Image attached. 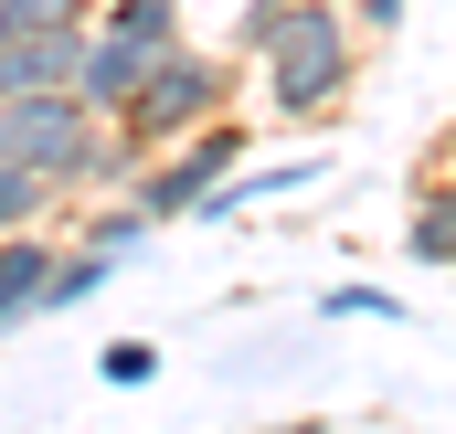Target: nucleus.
<instances>
[{"instance_id":"obj_1","label":"nucleus","mask_w":456,"mask_h":434,"mask_svg":"<svg viewBox=\"0 0 456 434\" xmlns=\"http://www.w3.org/2000/svg\"><path fill=\"white\" fill-rule=\"evenodd\" d=\"M0 159L32 170V181H53V191H127V170H138L127 138H117L75 85H53V96H0Z\"/></svg>"},{"instance_id":"obj_2","label":"nucleus","mask_w":456,"mask_h":434,"mask_svg":"<svg viewBox=\"0 0 456 434\" xmlns=\"http://www.w3.org/2000/svg\"><path fill=\"white\" fill-rule=\"evenodd\" d=\"M255 64H265V107L287 117V127H308V117H330L350 96V75H361V32H350L340 0H297L287 32H276Z\"/></svg>"},{"instance_id":"obj_3","label":"nucleus","mask_w":456,"mask_h":434,"mask_svg":"<svg viewBox=\"0 0 456 434\" xmlns=\"http://www.w3.org/2000/svg\"><path fill=\"white\" fill-rule=\"evenodd\" d=\"M233 96V75H224V53H191V43H159V64L138 75V96L107 117L117 138H127V159H149V149H170V138H191L202 117H224Z\"/></svg>"},{"instance_id":"obj_4","label":"nucleus","mask_w":456,"mask_h":434,"mask_svg":"<svg viewBox=\"0 0 456 434\" xmlns=\"http://www.w3.org/2000/svg\"><path fill=\"white\" fill-rule=\"evenodd\" d=\"M233 159H244V127H233V117H202L191 138L149 149V170H127V202H138L149 222H181V213H202V191L224 181Z\"/></svg>"},{"instance_id":"obj_5","label":"nucleus","mask_w":456,"mask_h":434,"mask_svg":"<svg viewBox=\"0 0 456 434\" xmlns=\"http://www.w3.org/2000/svg\"><path fill=\"white\" fill-rule=\"evenodd\" d=\"M75 64H86V21L0 32V96H53V85H75Z\"/></svg>"},{"instance_id":"obj_6","label":"nucleus","mask_w":456,"mask_h":434,"mask_svg":"<svg viewBox=\"0 0 456 434\" xmlns=\"http://www.w3.org/2000/svg\"><path fill=\"white\" fill-rule=\"evenodd\" d=\"M159 64V43H138V32H107V21H86V64H75V96L96 117H117L138 96V75Z\"/></svg>"},{"instance_id":"obj_7","label":"nucleus","mask_w":456,"mask_h":434,"mask_svg":"<svg viewBox=\"0 0 456 434\" xmlns=\"http://www.w3.org/2000/svg\"><path fill=\"white\" fill-rule=\"evenodd\" d=\"M308 181H319V159H265V170H244V181H213V191H202V222L265 213V202H287V191H308Z\"/></svg>"},{"instance_id":"obj_8","label":"nucleus","mask_w":456,"mask_h":434,"mask_svg":"<svg viewBox=\"0 0 456 434\" xmlns=\"http://www.w3.org/2000/svg\"><path fill=\"white\" fill-rule=\"evenodd\" d=\"M107 276H117V254H96V244L53 254V265H43V286H32V318H53V308H86V297H96Z\"/></svg>"},{"instance_id":"obj_9","label":"nucleus","mask_w":456,"mask_h":434,"mask_svg":"<svg viewBox=\"0 0 456 434\" xmlns=\"http://www.w3.org/2000/svg\"><path fill=\"white\" fill-rule=\"evenodd\" d=\"M43 265H53V244L21 222V233H0V328L32 318V286H43Z\"/></svg>"},{"instance_id":"obj_10","label":"nucleus","mask_w":456,"mask_h":434,"mask_svg":"<svg viewBox=\"0 0 456 434\" xmlns=\"http://www.w3.org/2000/svg\"><path fill=\"white\" fill-rule=\"evenodd\" d=\"M403 254H414V265H456V191H446V181H425V191H414Z\"/></svg>"},{"instance_id":"obj_11","label":"nucleus","mask_w":456,"mask_h":434,"mask_svg":"<svg viewBox=\"0 0 456 434\" xmlns=\"http://www.w3.org/2000/svg\"><path fill=\"white\" fill-rule=\"evenodd\" d=\"M107 32H138V43H181V0H96Z\"/></svg>"},{"instance_id":"obj_12","label":"nucleus","mask_w":456,"mask_h":434,"mask_svg":"<svg viewBox=\"0 0 456 434\" xmlns=\"http://www.w3.org/2000/svg\"><path fill=\"white\" fill-rule=\"evenodd\" d=\"M149 233H159V222L138 213V202H107V213H96V233H86V244H96V254H117V265H127V254H138Z\"/></svg>"},{"instance_id":"obj_13","label":"nucleus","mask_w":456,"mask_h":434,"mask_svg":"<svg viewBox=\"0 0 456 434\" xmlns=\"http://www.w3.org/2000/svg\"><path fill=\"white\" fill-rule=\"evenodd\" d=\"M43 202H53V181H32V170H11V159H0V233L43 222Z\"/></svg>"},{"instance_id":"obj_14","label":"nucleus","mask_w":456,"mask_h":434,"mask_svg":"<svg viewBox=\"0 0 456 434\" xmlns=\"http://www.w3.org/2000/svg\"><path fill=\"white\" fill-rule=\"evenodd\" d=\"M319 318L350 328V318H403V308H393V286H330V297H319Z\"/></svg>"},{"instance_id":"obj_15","label":"nucleus","mask_w":456,"mask_h":434,"mask_svg":"<svg viewBox=\"0 0 456 434\" xmlns=\"http://www.w3.org/2000/svg\"><path fill=\"white\" fill-rule=\"evenodd\" d=\"M287 11H297V0H244V21H233V53L255 64V53H265V43L287 32Z\"/></svg>"},{"instance_id":"obj_16","label":"nucleus","mask_w":456,"mask_h":434,"mask_svg":"<svg viewBox=\"0 0 456 434\" xmlns=\"http://www.w3.org/2000/svg\"><path fill=\"white\" fill-rule=\"evenodd\" d=\"M96 371H107L117 392H138V382H159V350H149V339H107V360H96Z\"/></svg>"},{"instance_id":"obj_17","label":"nucleus","mask_w":456,"mask_h":434,"mask_svg":"<svg viewBox=\"0 0 456 434\" xmlns=\"http://www.w3.org/2000/svg\"><path fill=\"white\" fill-rule=\"evenodd\" d=\"M32 21H96V0H0V32H32Z\"/></svg>"},{"instance_id":"obj_18","label":"nucleus","mask_w":456,"mask_h":434,"mask_svg":"<svg viewBox=\"0 0 456 434\" xmlns=\"http://www.w3.org/2000/svg\"><path fill=\"white\" fill-rule=\"evenodd\" d=\"M414 0H350V32H403Z\"/></svg>"}]
</instances>
